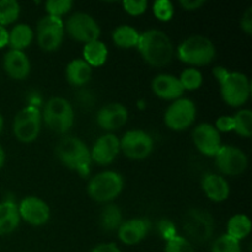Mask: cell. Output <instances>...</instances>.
I'll return each mask as SVG.
<instances>
[{
  "mask_svg": "<svg viewBox=\"0 0 252 252\" xmlns=\"http://www.w3.org/2000/svg\"><path fill=\"white\" fill-rule=\"evenodd\" d=\"M137 48L143 59L157 68L167 65L175 54L170 37L158 29H150L140 33Z\"/></svg>",
  "mask_w": 252,
  "mask_h": 252,
  "instance_id": "1",
  "label": "cell"
},
{
  "mask_svg": "<svg viewBox=\"0 0 252 252\" xmlns=\"http://www.w3.org/2000/svg\"><path fill=\"white\" fill-rule=\"evenodd\" d=\"M213 75L220 88L221 98L231 107H241L251 95V84L248 76L240 71H229L224 66L213 68Z\"/></svg>",
  "mask_w": 252,
  "mask_h": 252,
  "instance_id": "2",
  "label": "cell"
},
{
  "mask_svg": "<svg viewBox=\"0 0 252 252\" xmlns=\"http://www.w3.org/2000/svg\"><path fill=\"white\" fill-rule=\"evenodd\" d=\"M56 155L64 166L76 171L81 177H88L90 175L93 162L90 149L79 138H63L57 144Z\"/></svg>",
  "mask_w": 252,
  "mask_h": 252,
  "instance_id": "3",
  "label": "cell"
},
{
  "mask_svg": "<svg viewBox=\"0 0 252 252\" xmlns=\"http://www.w3.org/2000/svg\"><path fill=\"white\" fill-rule=\"evenodd\" d=\"M176 54L182 63L189 65H208L216 58V46L208 37L194 34L180 43Z\"/></svg>",
  "mask_w": 252,
  "mask_h": 252,
  "instance_id": "4",
  "label": "cell"
},
{
  "mask_svg": "<svg viewBox=\"0 0 252 252\" xmlns=\"http://www.w3.org/2000/svg\"><path fill=\"white\" fill-rule=\"evenodd\" d=\"M75 120L74 108L68 100L61 96L51 97L42 112V121L52 132L64 134L71 129Z\"/></svg>",
  "mask_w": 252,
  "mask_h": 252,
  "instance_id": "5",
  "label": "cell"
},
{
  "mask_svg": "<svg viewBox=\"0 0 252 252\" xmlns=\"http://www.w3.org/2000/svg\"><path fill=\"white\" fill-rule=\"evenodd\" d=\"M125 180L116 171H102L95 175L88 184V194L98 203H106L117 198L123 191Z\"/></svg>",
  "mask_w": 252,
  "mask_h": 252,
  "instance_id": "6",
  "label": "cell"
},
{
  "mask_svg": "<svg viewBox=\"0 0 252 252\" xmlns=\"http://www.w3.org/2000/svg\"><path fill=\"white\" fill-rule=\"evenodd\" d=\"M42 126V112L38 106L29 105L16 113L12 123L15 138L21 143H32L38 138Z\"/></svg>",
  "mask_w": 252,
  "mask_h": 252,
  "instance_id": "7",
  "label": "cell"
},
{
  "mask_svg": "<svg viewBox=\"0 0 252 252\" xmlns=\"http://www.w3.org/2000/svg\"><path fill=\"white\" fill-rule=\"evenodd\" d=\"M196 105L189 98H177L167 107L164 115V122L167 128L176 132L187 129L196 121Z\"/></svg>",
  "mask_w": 252,
  "mask_h": 252,
  "instance_id": "8",
  "label": "cell"
},
{
  "mask_svg": "<svg viewBox=\"0 0 252 252\" xmlns=\"http://www.w3.org/2000/svg\"><path fill=\"white\" fill-rule=\"evenodd\" d=\"M64 32L63 20L46 15L37 24L36 36L38 46L46 52L57 51L63 42Z\"/></svg>",
  "mask_w": 252,
  "mask_h": 252,
  "instance_id": "9",
  "label": "cell"
},
{
  "mask_svg": "<svg viewBox=\"0 0 252 252\" xmlns=\"http://www.w3.org/2000/svg\"><path fill=\"white\" fill-rule=\"evenodd\" d=\"M120 148L128 159L144 160L154 150V140L142 129L128 130L120 139Z\"/></svg>",
  "mask_w": 252,
  "mask_h": 252,
  "instance_id": "10",
  "label": "cell"
},
{
  "mask_svg": "<svg viewBox=\"0 0 252 252\" xmlns=\"http://www.w3.org/2000/svg\"><path fill=\"white\" fill-rule=\"evenodd\" d=\"M64 30H66L71 38L84 44L97 41L101 34V29L97 21L85 12H75L71 15L66 20Z\"/></svg>",
  "mask_w": 252,
  "mask_h": 252,
  "instance_id": "11",
  "label": "cell"
},
{
  "mask_svg": "<svg viewBox=\"0 0 252 252\" xmlns=\"http://www.w3.org/2000/svg\"><path fill=\"white\" fill-rule=\"evenodd\" d=\"M184 230L197 243H206L214 231V220L211 214L202 209H189L184 218Z\"/></svg>",
  "mask_w": 252,
  "mask_h": 252,
  "instance_id": "12",
  "label": "cell"
},
{
  "mask_svg": "<svg viewBox=\"0 0 252 252\" xmlns=\"http://www.w3.org/2000/svg\"><path fill=\"white\" fill-rule=\"evenodd\" d=\"M216 166L219 171L228 176H239L248 169L249 160L245 153L238 147L221 145L214 155Z\"/></svg>",
  "mask_w": 252,
  "mask_h": 252,
  "instance_id": "13",
  "label": "cell"
},
{
  "mask_svg": "<svg viewBox=\"0 0 252 252\" xmlns=\"http://www.w3.org/2000/svg\"><path fill=\"white\" fill-rule=\"evenodd\" d=\"M17 208H19L20 218L32 226L44 225L51 217V209L48 204L36 196L25 197L20 204H17Z\"/></svg>",
  "mask_w": 252,
  "mask_h": 252,
  "instance_id": "14",
  "label": "cell"
},
{
  "mask_svg": "<svg viewBox=\"0 0 252 252\" xmlns=\"http://www.w3.org/2000/svg\"><path fill=\"white\" fill-rule=\"evenodd\" d=\"M192 140L199 153L214 157L221 147L220 133L211 123H201L192 132Z\"/></svg>",
  "mask_w": 252,
  "mask_h": 252,
  "instance_id": "15",
  "label": "cell"
},
{
  "mask_svg": "<svg viewBox=\"0 0 252 252\" xmlns=\"http://www.w3.org/2000/svg\"><path fill=\"white\" fill-rule=\"evenodd\" d=\"M121 152L120 139L112 133L101 135L94 143L93 148L90 149L91 160L97 165H110L115 161L118 153Z\"/></svg>",
  "mask_w": 252,
  "mask_h": 252,
  "instance_id": "16",
  "label": "cell"
},
{
  "mask_svg": "<svg viewBox=\"0 0 252 252\" xmlns=\"http://www.w3.org/2000/svg\"><path fill=\"white\" fill-rule=\"evenodd\" d=\"M128 121V110L125 105L118 102L108 103L100 108L96 115V122L98 127L102 128L107 132H113L127 123Z\"/></svg>",
  "mask_w": 252,
  "mask_h": 252,
  "instance_id": "17",
  "label": "cell"
},
{
  "mask_svg": "<svg viewBox=\"0 0 252 252\" xmlns=\"http://www.w3.org/2000/svg\"><path fill=\"white\" fill-rule=\"evenodd\" d=\"M150 226L152 224L145 218H134L126 220L118 228V239L125 245H137L148 235Z\"/></svg>",
  "mask_w": 252,
  "mask_h": 252,
  "instance_id": "18",
  "label": "cell"
},
{
  "mask_svg": "<svg viewBox=\"0 0 252 252\" xmlns=\"http://www.w3.org/2000/svg\"><path fill=\"white\" fill-rule=\"evenodd\" d=\"M4 70L14 80H24L31 71V63L24 51L10 49L4 56Z\"/></svg>",
  "mask_w": 252,
  "mask_h": 252,
  "instance_id": "19",
  "label": "cell"
},
{
  "mask_svg": "<svg viewBox=\"0 0 252 252\" xmlns=\"http://www.w3.org/2000/svg\"><path fill=\"white\" fill-rule=\"evenodd\" d=\"M152 90L158 97L162 100H177L181 98L185 90L179 78L170 74H159L152 81Z\"/></svg>",
  "mask_w": 252,
  "mask_h": 252,
  "instance_id": "20",
  "label": "cell"
},
{
  "mask_svg": "<svg viewBox=\"0 0 252 252\" xmlns=\"http://www.w3.org/2000/svg\"><path fill=\"white\" fill-rule=\"evenodd\" d=\"M202 189L208 199L220 203L226 201L230 196V186L221 175L208 172L202 179Z\"/></svg>",
  "mask_w": 252,
  "mask_h": 252,
  "instance_id": "21",
  "label": "cell"
},
{
  "mask_svg": "<svg viewBox=\"0 0 252 252\" xmlns=\"http://www.w3.org/2000/svg\"><path fill=\"white\" fill-rule=\"evenodd\" d=\"M20 214L17 204L12 199L0 202V236L11 234L20 225Z\"/></svg>",
  "mask_w": 252,
  "mask_h": 252,
  "instance_id": "22",
  "label": "cell"
},
{
  "mask_svg": "<svg viewBox=\"0 0 252 252\" xmlns=\"http://www.w3.org/2000/svg\"><path fill=\"white\" fill-rule=\"evenodd\" d=\"M66 80L73 86H84L93 76V68L83 58H75L65 68Z\"/></svg>",
  "mask_w": 252,
  "mask_h": 252,
  "instance_id": "23",
  "label": "cell"
},
{
  "mask_svg": "<svg viewBox=\"0 0 252 252\" xmlns=\"http://www.w3.org/2000/svg\"><path fill=\"white\" fill-rule=\"evenodd\" d=\"M108 57L107 46L102 41L89 42L84 44L83 59L93 68V66H101L106 63Z\"/></svg>",
  "mask_w": 252,
  "mask_h": 252,
  "instance_id": "24",
  "label": "cell"
},
{
  "mask_svg": "<svg viewBox=\"0 0 252 252\" xmlns=\"http://www.w3.org/2000/svg\"><path fill=\"white\" fill-rule=\"evenodd\" d=\"M33 30L26 24H17L9 32V46L15 51H24L33 41Z\"/></svg>",
  "mask_w": 252,
  "mask_h": 252,
  "instance_id": "25",
  "label": "cell"
},
{
  "mask_svg": "<svg viewBox=\"0 0 252 252\" xmlns=\"http://www.w3.org/2000/svg\"><path fill=\"white\" fill-rule=\"evenodd\" d=\"M251 220L246 214H234L226 225V235L231 236L235 240L241 241L248 238L251 233Z\"/></svg>",
  "mask_w": 252,
  "mask_h": 252,
  "instance_id": "26",
  "label": "cell"
},
{
  "mask_svg": "<svg viewBox=\"0 0 252 252\" xmlns=\"http://www.w3.org/2000/svg\"><path fill=\"white\" fill-rule=\"evenodd\" d=\"M140 33L137 29L129 25H121L112 32V41L120 48L129 49L137 47Z\"/></svg>",
  "mask_w": 252,
  "mask_h": 252,
  "instance_id": "27",
  "label": "cell"
},
{
  "mask_svg": "<svg viewBox=\"0 0 252 252\" xmlns=\"http://www.w3.org/2000/svg\"><path fill=\"white\" fill-rule=\"evenodd\" d=\"M123 223L122 211L116 204H107L102 209L100 216V225L105 231L118 230Z\"/></svg>",
  "mask_w": 252,
  "mask_h": 252,
  "instance_id": "28",
  "label": "cell"
},
{
  "mask_svg": "<svg viewBox=\"0 0 252 252\" xmlns=\"http://www.w3.org/2000/svg\"><path fill=\"white\" fill-rule=\"evenodd\" d=\"M234 132L243 138H250L252 135V112L248 108L238 111L233 116Z\"/></svg>",
  "mask_w": 252,
  "mask_h": 252,
  "instance_id": "29",
  "label": "cell"
},
{
  "mask_svg": "<svg viewBox=\"0 0 252 252\" xmlns=\"http://www.w3.org/2000/svg\"><path fill=\"white\" fill-rule=\"evenodd\" d=\"M21 7L16 0H0V26L14 24L20 16Z\"/></svg>",
  "mask_w": 252,
  "mask_h": 252,
  "instance_id": "30",
  "label": "cell"
},
{
  "mask_svg": "<svg viewBox=\"0 0 252 252\" xmlns=\"http://www.w3.org/2000/svg\"><path fill=\"white\" fill-rule=\"evenodd\" d=\"M184 90L194 91L198 90L203 84V75L196 68H187L181 73L179 78Z\"/></svg>",
  "mask_w": 252,
  "mask_h": 252,
  "instance_id": "31",
  "label": "cell"
},
{
  "mask_svg": "<svg viewBox=\"0 0 252 252\" xmlns=\"http://www.w3.org/2000/svg\"><path fill=\"white\" fill-rule=\"evenodd\" d=\"M212 252H241L240 241L224 234L214 240Z\"/></svg>",
  "mask_w": 252,
  "mask_h": 252,
  "instance_id": "32",
  "label": "cell"
},
{
  "mask_svg": "<svg viewBox=\"0 0 252 252\" xmlns=\"http://www.w3.org/2000/svg\"><path fill=\"white\" fill-rule=\"evenodd\" d=\"M44 7L48 15L62 19L63 15L68 14L71 10L73 1L71 0H48L44 4Z\"/></svg>",
  "mask_w": 252,
  "mask_h": 252,
  "instance_id": "33",
  "label": "cell"
},
{
  "mask_svg": "<svg viewBox=\"0 0 252 252\" xmlns=\"http://www.w3.org/2000/svg\"><path fill=\"white\" fill-rule=\"evenodd\" d=\"M153 14L158 20L167 22L172 19L175 14L174 5L169 0H158L153 5Z\"/></svg>",
  "mask_w": 252,
  "mask_h": 252,
  "instance_id": "34",
  "label": "cell"
},
{
  "mask_svg": "<svg viewBox=\"0 0 252 252\" xmlns=\"http://www.w3.org/2000/svg\"><path fill=\"white\" fill-rule=\"evenodd\" d=\"M165 252H194V249L189 239L181 235H175L166 240Z\"/></svg>",
  "mask_w": 252,
  "mask_h": 252,
  "instance_id": "35",
  "label": "cell"
},
{
  "mask_svg": "<svg viewBox=\"0 0 252 252\" xmlns=\"http://www.w3.org/2000/svg\"><path fill=\"white\" fill-rule=\"evenodd\" d=\"M122 6L125 11L130 16H139V15L144 14L148 9V1L147 0H126L122 2Z\"/></svg>",
  "mask_w": 252,
  "mask_h": 252,
  "instance_id": "36",
  "label": "cell"
},
{
  "mask_svg": "<svg viewBox=\"0 0 252 252\" xmlns=\"http://www.w3.org/2000/svg\"><path fill=\"white\" fill-rule=\"evenodd\" d=\"M216 129L219 133H229L234 130V120L233 116H220V117L217 118L216 125H214Z\"/></svg>",
  "mask_w": 252,
  "mask_h": 252,
  "instance_id": "37",
  "label": "cell"
},
{
  "mask_svg": "<svg viewBox=\"0 0 252 252\" xmlns=\"http://www.w3.org/2000/svg\"><path fill=\"white\" fill-rule=\"evenodd\" d=\"M240 27L246 34L252 33V7H248L240 19Z\"/></svg>",
  "mask_w": 252,
  "mask_h": 252,
  "instance_id": "38",
  "label": "cell"
},
{
  "mask_svg": "<svg viewBox=\"0 0 252 252\" xmlns=\"http://www.w3.org/2000/svg\"><path fill=\"white\" fill-rule=\"evenodd\" d=\"M159 229H160V231H161V235L165 236V239H166V240L171 239L172 236L177 235L174 225H172V224L167 220H162L161 223L159 224Z\"/></svg>",
  "mask_w": 252,
  "mask_h": 252,
  "instance_id": "39",
  "label": "cell"
},
{
  "mask_svg": "<svg viewBox=\"0 0 252 252\" xmlns=\"http://www.w3.org/2000/svg\"><path fill=\"white\" fill-rule=\"evenodd\" d=\"M204 0H180V6L186 11H196L204 5Z\"/></svg>",
  "mask_w": 252,
  "mask_h": 252,
  "instance_id": "40",
  "label": "cell"
},
{
  "mask_svg": "<svg viewBox=\"0 0 252 252\" xmlns=\"http://www.w3.org/2000/svg\"><path fill=\"white\" fill-rule=\"evenodd\" d=\"M91 252H122L118 249V246L113 243H103L98 244L97 246L91 250Z\"/></svg>",
  "mask_w": 252,
  "mask_h": 252,
  "instance_id": "41",
  "label": "cell"
},
{
  "mask_svg": "<svg viewBox=\"0 0 252 252\" xmlns=\"http://www.w3.org/2000/svg\"><path fill=\"white\" fill-rule=\"evenodd\" d=\"M9 46V31L4 26H0V49Z\"/></svg>",
  "mask_w": 252,
  "mask_h": 252,
  "instance_id": "42",
  "label": "cell"
},
{
  "mask_svg": "<svg viewBox=\"0 0 252 252\" xmlns=\"http://www.w3.org/2000/svg\"><path fill=\"white\" fill-rule=\"evenodd\" d=\"M5 159H6V157H5V152H4V149H2L1 145H0V169L4 166Z\"/></svg>",
  "mask_w": 252,
  "mask_h": 252,
  "instance_id": "43",
  "label": "cell"
},
{
  "mask_svg": "<svg viewBox=\"0 0 252 252\" xmlns=\"http://www.w3.org/2000/svg\"><path fill=\"white\" fill-rule=\"evenodd\" d=\"M2 128H4V118H2L1 113H0V133H1Z\"/></svg>",
  "mask_w": 252,
  "mask_h": 252,
  "instance_id": "44",
  "label": "cell"
}]
</instances>
